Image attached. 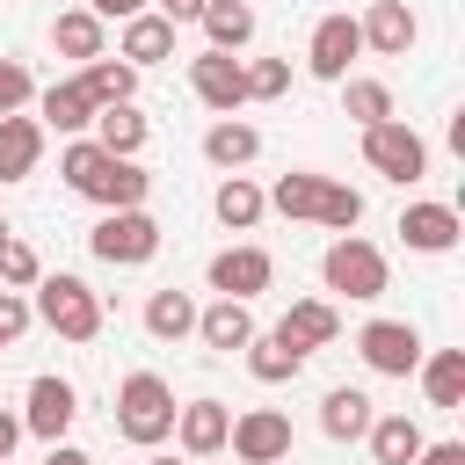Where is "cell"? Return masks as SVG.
Listing matches in <instances>:
<instances>
[{
  "mask_svg": "<svg viewBox=\"0 0 465 465\" xmlns=\"http://www.w3.org/2000/svg\"><path fill=\"white\" fill-rule=\"evenodd\" d=\"M29 291H36V298H29V312H36L58 341H94V334H102V298H94L80 276H65V269H58V276H36Z\"/></svg>",
  "mask_w": 465,
  "mask_h": 465,
  "instance_id": "3957f363",
  "label": "cell"
},
{
  "mask_svg": "<svg viewBox=\"0 0 465 465\" xmlns=\"http://www.w3.org/2000/svg\"><path fill=\"white\" fill-rule=\"evenodd\" d=\"M276 334H283V341H298V349L312 356V349H327V341L341 334V312H334L327 298H298V305L276 320Z\"/></svg>",
  "mask_w": 465,
  "mask_h": 465,
  "instance_id": "cb8c5ba5",
  "label": "cell"
},
{
  "mask_svg": "<svg viewBox=\"0 0 465 465\" xmlns=\"http://www.w3.org/2000/svg\"><path fill=\"white\" fill-rule=\"evenodd\" d=\"M356 51H363V36H356V15H320V22H312V36H305V73L341 87Z\"/></svg>",
  "mask_w": 465,
  "mask_h": 465,
  "instance_id": "9c48e42d",
  "label": "cell"
},
{
  "mask_svg": "<svg viewBox=\"0 0 465 465\" xmlns=\"http://www.w3.org/2000/svg\"><path fill=\"white\" fill-rule=\"evenodd\" d=\"M145 334H153V341H182V334H196V298L174 291V283L153 291V298H145Z\"/></svg>",
  "mask_w": 465,
  "mask_h": 465,
  "instance_id": "f546056e",
  "label": "cell"
},
{
  "mask_svg": "<svg viewBox=\"0 0 465 465\" xmlns=\"http://www.w3.org/2000/svg\"><path fill=\"white\" fill-rule=\"evenodd\" d=\"M7 240H15V232H7V218H0V247H7Z\"/></svg>",
  "mask_w": 465,
  "mask_h": 465,
  "instance_id": "f6af8a7d",
  "label": "cell"
},
{
  "mask_svg": "<svg viewBox=\"0 0 465 465\" xmlns=\"http://www.w3.org/2000/svg\"><path fill=\"white\" fill-rule=\"evenodd\" d=\"M145 465H189V458H167V450H153V458H145Z\"/></svg>",
  "mask_w": 465,
  "mask_h": 465,
  "instance_id": "ee69618b",
  "label": "cell"
},
{
  "mask_svg": "<svg viewBox=\"0 0 465 465\" xmlns=\"http://www.w3.org/2000/svg\"><path fill=\"white\" fill-rule=\"evenodd\" d=\"M15 443H22V414H7V407H0V465L15 458Z\"/></svg>",
  "mask_w": 465,
  "mask_h": 465,
  "instance_id": "b9f144b4",
  "label": "cell"
},
{
  "mask_svg": "<svg viewBox=\"0 0 465 465\" xmlns=\"http://www.w3.org/2000/svg\"><path fill=\"white\" fill-rule=\"evenodd\" d=\"M269 276H276L269 247H247V240H240V247H218V254H211V291H218V298H240V305H247V298L269 291Z\"/></svg>",
  "mask_w": 465,
  "mask_h": 465,
  "instance_id": "7c38bea8",
  "label": "cell"
},
{
  "mask_svg": "<svg viewBox=\"0 0 465 465\" xmlns=\"http://www.w3.org/2000/svg\"><path fill=\"white\" fill-rule=\"evenodd\" d=\"M211 211H218V225H232V232H254V225H262V211H269V196H262V182H254V174H218V189H211Z\"/></svg>",
  "mask_w": 465,
  "mask_h": 465,
  "instance_id": "44dd1931",
  "label": "cell"
},
{
  "mask_svg": "<svg viewBox=\"0 0 465 465\" xmlns=\"http://www.w3.org/2000/svg\"><path fill=\"white\" fill-rule=\"evenodd\" d=\"M116 436L138 443V450H160L174 436V392H167L160 371H131L116 385Z\"/></svg>",
  "mask_w": 465,
  "mask_h": 465,
  "instance_id": "7a4b0ae2",
  "label": "cell"
},
{
  "mask_svg": "<svg viewBox=\"0 0 465 465\" xmlns=\"http://www.w3.org/2000/svg\"><path fill=\"white\" fill-rule=\"evenodd\" d=\"M7 465H15V458H7Z\"/></svg>",
  "mask_w": 465,
  "mask_h": 465,
  "instance_id": "bcb514c9",
  "label": "cell"
},
{
  "mask_svg": "<svg viewBox=\"0 0 465 465\" xmlns=\"http://www.w3.org/2000/svg\"><path fill=\"white\" fill-rule=\"evenodd\" d=\"M247 371H254V385H291V378L305 371V349H298V341H283V334L269 327V334H254V341H247Z\"/></svg>",
  "mask_w": 465,
  "mask_h": 465,
  "instance_id": "4316f807",
  "label": "cell"
},
{
  "mask_svg": "<svg viewBox=\"0 0 465 465\" xmlns=\"http://www.w3.org/2000/svg\"><path fill=\"white\" fill-rule=\"evenodd\" d=\"M36 124H44V131H65V138L94 131V102H87V87H80V80H51V87L36 94Z\"/></svg>",
  "mask_w": 465,
  "mask_h": 465,
  "instance_id": "ac0fdd59",
  "label": "cell"
},
{
  "mask_svg": "<svg viewBox=\"0 0 465 465\" xmlns=\"http://www.w3.org/2000/svg\"><path fill=\"white\" fill-rule=\"evenodd\" d=\"M262 196H269V211L305 218V225H327V232H356V225H363V189L327 182V174H312V167L276 174V189H262Z\"/></svg>",
  "mask_w": 465,
  "mask_h": 465,
  "instance_id": "6da1fadb",
  "label": "cell"
},
{
  "mask_svg": "<svg viewBox=\"0 0 465 465\" xmlns=\"http://www.w3.org/2000/svg\"><path fill=\"white\" fill-rule=\"evenodd\" d=\"M36 102V80H29V65L22 58H0V116H22Z\"/></svg>",
  "mask_w": 465,
  "mask_h": 465,
  "instance_id": "8d00e7d4",
  "label": "cell"
},
{
  "mask_svg": "<svg viewBox=\"0 0 465 465\" xmlns=\"http://www.w3.org/2000/svg\"><path fill=\"white\" fill-rule=\"evenodd\" d=\"M36 276H44L36 247H29V240H7V247H0V291H29Z\"/></svg>",
  "mask_w": 465,
  "mask_h": 465,
  "instance_id": "d590c367",
  "label": "cell"
},
{
  "mask_svg": "<svg viewBox=\"0 0 465 465\" xmlns=\"http://www.w3.org/2000/svg\"><path fill=\"white\" fill-rule=\"evenodd\" d=\"M29 320H36V312H29V298H22V291H0V349H7V341H22V334H29Z\"/></svg>",
  "mask_w": 465,
  "mask_h": 465,
  "instance_id": "74e56055",
  "label": "cell"
},
{
  "mask_svg": "<svg viewBox=\"0 0 465 465\" xmlns=\"http://www.w3.org/2000/svg\"><path fill=\"white\" fill-rule=\"evenodd\" d=\"M116 58H124L131 73H138V65L174 58V22H167V15H153V7H145V15H131V22H124V36H116Z\"/></svg>",
  "mask_w": 465,
  "mask_h": 465,
  "instance_id": "e0dca14e",
  "label": "cell"
},
{
  "mask_svg": "<svg viewBox=\"0 0 465 465\" xmlns=\"http://www.w3.org/2000/svg\"><path fill=\"white\" fill-rule=\"evenodd\" d=\"M363 160H371V174H385V182H400V189H414V182L429 174V145H421V131L400 124V116H385V124L363 131Z\"/></svg>",
  "mask_w": 465,
  "mask_h": 465,
  "instance_id": "8992f818",
  "label": "cell"
},
{
  "mask_svg": "<svg viewBox=\"0 0 465 465\" xmlns=\"http://www.w3.org/2000/svg\"><path fill=\"white\" fill-rule=\"evenodd\" d=\"M341 109L356 116V131H371V124L392 116V87L385 80H341Z\"/></svg>",
  "mask_w": 465,
  "mask_h": 465,
  "instance_id": "d6a6232c",
  "label": "cell"
},
{
  "mask_svg": "<svg viewBox=\"0 0 465 465\" xmlns=\"http://www.w3.org/2000/svg\"><path fill=\"white\" fill-rule=\"evenodd\" d=\"M414 378H421L429 407H465V349H436V356H421Z\"/></svg>",
  "mask_w": 465,
  "mask_h": 465,
  "instance_id": "f1b7e54d",
  "label": "cell"
},
{
  "mask_svg": "<svg viewBox=\"0 0 465 465\" xmlns=\"http://www.w3.org/2000/svg\"><path fill=\"white\" fill-rule=\"evenodd\" d=\"M371 421H378V407H371V392H356V385H334V392L320 400V429H327L334 443H356Z\"/></svg>",
  "mask_w": 465,
  "mask_h": 465,
  "instance_id": "83f0119b",
  "label": "cell"
},
{
  "mask_svg": "<svg viewBox=\"0 0 465 465\" xmlns=\"http://www.w3.org/2000/svg\"><path fill=\"white\" fill-rule=\"evenodd\" d=\"M363 443H371V458H378V465H414L429 436H421V421H414V414H378V421L363 429Z\"/></svg>",
  "mask_w": 465,
  "mask_h": 465,
  "instance_id": "d4e9b609",
  "label": "cell"
},
{
  "mask_svg": "<svg viewBox=\"0 0 465 465\" xmlns=\"http://www.w3.org/2000/svg\"><path fill=\"white\" fill-rule=\"evenodd\" d=\"M203 7H211V0H153V15H167L174 29H182V22H196Z\"/></svg>",
  "mask_w": 465,
  "mask_h": 465,
  "instance_id": "60d3db41",
  "label": "cell"
},
{
  "mask_svg": "<svg viewBox=\"0 0 465 465\" xmlns=\"http://www.w3.org/2000/svg\"><path fill=\"white\" fill-rule=\"evenodd\" d=\"M356 36H363V51H378V58H407V51L421 44V22H414L407 0H371V7L356 15Z\"/></svg>",
  "mask_w": 465,
  "mask_h": 465,
  "instance_id": "8fae6325",
  "label": "cell"
},
{
  "mask_svg": "<svg viewBox=\"0 0 465 465\" xmlns=\"http://www.w3.org/2000/svg\"><path fill=\"white\" fill-rule=\"evenodd\" d=\"M189 87H196V102H203L211 116H232V109L247 102L240 58H225V51H196V58H189Z\"/></svg>",
  "mask_w": 465,
  "mask_h": 465,
  "instance_id": "4fadbf2b",
  "label": "cell"
},
{
  "mask_svg": "<svg viewBox=\"0 0 465 465\" xmlns=\"http://www.w3.org/2000/svg\"><path fill=\"white\" fill-rule=\"evenodd\" d=\"M51 44H58V58H73V65H94V58H109L102 44H109V29L87 15V7H65L58 22H51Z\"/></svg>",
  "mask_w": 465,
  "mask_h": 465,
  "instance_id": "484cf974",
  "label": "cell"
},
{
  "mask_svg": "<svg viewBox=\"0 0 465 465\" xmlns=\"http://www.w3.org/2000/svg\"><path fill=\"white\" fill-rule=\"evenodd\" d=\"M356 356H363L378 378H407L429 349H421L414 320H363V327H356Z\"/></svg>",
  "mask_w": 465,
  "mask_h": 465,
  "instance_id": "52a82bcc",
  "label": "cell"
},
{
  "mask_svg": "<svg viewBox=\"0 0 465 465\" xmlns=\"http://www.w3.org/2000/svg\"><path fill=\"white\" fill-rule=\"evenodd\" d=\"M145 138H153V124L138 116V102H109V109H94V145H102L109 160H138Z\"/></svg>",
  "mask_w": 465,
  "mask_h": 465,
  "instance_id": "d6986e66",
  "label": "cell"
},
{
  "mask_svg": "<svg viewBox=\"0 0 465 465\" xmlns=\"http://www.w3.org/2000/svg\"><path fill=\"white\" fill-rule=\"evenodd\" d=\"M102 160H109V153H102L94 138H73V145L58 153V174H65V189H73V196H87V189H94V174H102Z\"/></svg>",
  "mask_w": 465,
  "mask_h": 465,
  "instance_id": "836d02e7",
  "label": "cell"
},
{
  "mask_svg": "<svg viewBox=\"0 0 465 465\" xmlns=\"http://www.w3.org/2000/svg\"><path fill=\"white\" fill-rule=\"evenodd\" d=\"M320 276H327V291H334V298H356V305L385 298V283H392L385 254H378L363 232H334V240H327V254H320Z\"/></svg>",
  "mask_w": 465,
  "mask_h": 465,
  "instance_id": "277c9868",
  "label": "cell"
},
{
  "mask_svg": "<svg viewBox=\"0 0 465 465\" xmlns=\"http://www.w3.org/2000/svg\"><path fill=\"white\" fill-rule=\"evenodd\" d=\"M225 450H232V465H283V458H291V414H276V407L232 414Z\"/></svg>",
  "mask_w": 465,
  "mask_h": 465,
  "instance_id": "ba28073f",
  "label": "cell"
},
{
  "mask_svg": "<svg viewBox=\"0 0 465 465\" xmlns=\"http://www.w3.org/2000/svg\"><path fill=\"white\" fill-rule=\"evenodd\" d=\"M283 465H291V458H283Z\"/></svg>",
  "mask_w": 465,
  "mask_h": 465,
  "instance_id": "7dc6e473",
  "label": "cell"
},
{
  "mask_svg": "<svg viewBox=\"0 0 465 465\" xmlns=\"http://www.w3.org/2000/svg\"><path fill=\"white\" fill-rule=\"evenodd\" d=\"M153 0H87V15L94 22H131V15H145Z\"/></svg>",
  "mask_w": 465,
  "mask_h": 465,
  "instance_id": "f35d334b",
  "label": "cell"
},
{
  "mask_svg": "<svg viewBox=\"0 0 465 465\" xmlns=\"http://www.w3.org/2000/svg\"><path fill=\"white\" fill-rule=\"evenodd\" d=\"M254 153H262V131H254V124H240V116H218V124L203 131V160H211L218 174H240Z\"/></svg>",
  "mask_w": 465,
  "mask_h": 465,
  "instance_id": "603a6c76",
  "label": "cell"
},
{
  "mask_svg": "<svg viewBox=\"0 0 465 465\" xmlns=\"http://www.w3.org/2000/svg\"><path fill=\"white\" fill-rule=\"evenodd\" d=\"M145 196H153V174L138 160H102V174L87 189V203H102V211H145Z\"/></svg>",
  "mask_w": 465,
  "mask_h": 465,
  "instance_id": "ffe728a7",
  "label": "cell"
},
{
  "mask_svg": "<svg viewBox=\"0 0 465 465\" xmlns=\"http://www.w3.org/2000/svg\"><path fill=\"white\" fill-rule=\"evenodd\" d=\"M73 80L87 87V102H94V109H109V102H131V94H138V73H131L124 58H94V65H80Z\"/></svg>",
  "mask_w": 465,
  "mask_h": 465,
  "instance_id": "1f68e13d",
  "label": "cell"
},
{
  "mask_svg": "<svg viewBox=\"0 0 465 465\" xmlns=\"http://www.w3.org/2000/svg\"><path fill=\"white\" fill-rule=\"evenodd\" d=\"M414 465H465V443L458 436H443V443H421V458Z\"/></svg>",
  "mask_w": 465,
  "mask_h": 465,
  "instance_id": "ab89813d",
  "label": "cell"
},
{
  "mask_svg": "<svg viewBox=\"0 0 465 465\" xmlns=\"http://www.w3.org/2000/svg\"><path fill=\"white\" fill-rule=\"evenodd\" d=\"M73 414H80V392L65 385V378H29V400H22V436H44V443H65V429H73Z\"/></svg>",
  "mask_w": 465,
  "mask_h": 465,
  "instance_id": "30bf717a",
  "label": "cell"
},
{
  "mask_svg": "<svg viewBox=\"0 0 465 465\" xmlns=\"http://www.w3.org/2000/svg\"><path fill=\"white\" fill-rule=\"evenodd\" d=\"M196 341L218 349V356H232V349L254 341V312L240 298H211V305H196Z\"/></svg>",
  "mask_w": 465,
  "mask_h": 465,
  "instance_id": "2e32d148",
  "label": "cell"
},
{
  "mask_svg": "<svg viewBox=\"0 0 465 465\" xmlns=\"http://www.w3.org/2000/svg\"><path fill=\"white\" fill-rule=\"evenodd\" d=\"M240 80H247V102H276V94L291 87V65H283V58H247Z\"/></svg>",
  "mask_w": 465,
  "mask_h": 465,
  "instance_id": "e575fe53",
  "label": "cell"
},
{
  "mask_svg": "<svg viewBox=\"0 0 465 465\" xmlns=\"http://www.w3.org/2000/svg\"><path fill=\"white\" fill-rule=\"evenodd\" d=\"M225 436H232V407H225V400H189V407H174V443H182V458H218Z\"/></svg>",
  "mask_w": 465,
  "mask_h": 465,
  "instance_id": "5bb4252c",
  "label": "cell"
},
{
  "mask_svg": "<svg viewBox=\"0 0 465 465\" xmlns=\"http://www.w3.org/2000/svg\"><path fill=\"white\" fill-rule=\"evenodd\" d=\"M87 247H94V262H109V269H145V262L160 254V218H153V211H102L94 232H87Z\"/></svg>",
  "mask_w": 465,
  "mask_h": 465,
  "instance_id": "5b68a950",
  "label": "cell"
},
{
  "mask_svg": "<svg viewBox=\"0 0 465 465\" xmlns=\"http://www.w3.org/2000/svg\"><path fill=\"white\" fill-rule=\"evenodd\" d=\"M44 465H94V458H87L80 443H51V450H44Z\"/></svg>",
  "mask_w": 465,
  "mask_h": 465,
  "instance_id": "7bdbcfd3",
  "label": "cell"
},
{
  "mask_svg": "<svg viewBox=\"0 0 465 465\" xmlns=\"http://www.w3.org/2000/svg\"><path fill=\"white\" fill-rule=\"evenodd\" d=\"M44 160V124L36 116H0V182H29Z\"/></svg>",
  "mask_w": 465,
  "mask_h": 465,
  "instance_id": "7402d4cb",
  "label": "cell"
},
{
  "mask_svg": "<svg viewBox=\"0 0 465 465\" xmlns=\"http://www.w3.org/2000/svg\"><path fill=\"white\" fill-rule=\"evenodd\" d=\"M196 22H203V36H211V51H225V58H232L240 44H254V7H247V0H211Z\"/></svg>",
  "mask_w": 465,
  "mask_h": 465,
  "instance_id": "4dcf8cb0",
  "label": "cell"
},
{
  "mask_svg": "<svg viewBox=\"0 0 465 465\" xmlns=\"http://www.w3.org/2000/svg\"><path fill=\"white\" fill-rule=\"evenodd\" d=\"M458 232H465V225H458L450 203H407V211H400V240H407L414 254H450Z\"/></svg>",
  "mask_w": 465,
  "mask_h": 465,
  "instance_id": "9a60e30c",
  "label": "cell"
}]
</instances>
